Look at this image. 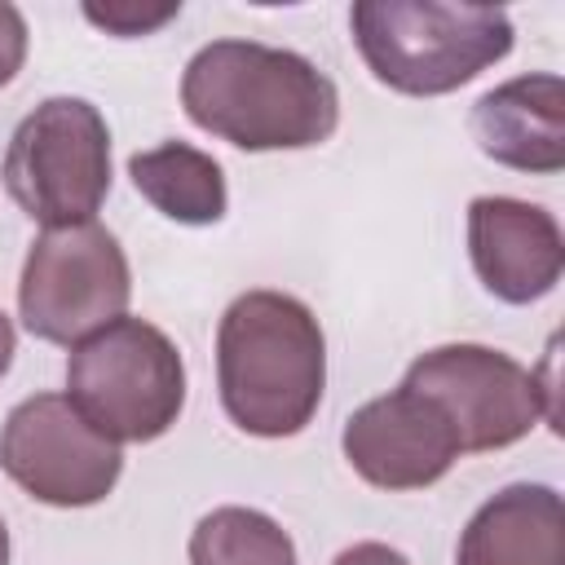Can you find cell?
Segmentation results:
<instances>
[{"mask_svg":"<svg viewBox=\"0 0 565 565\" xmlns=\"http://www.w3.org/2000/svg\"><path fill=\"white\" fill-rule=\"evenodd\" d=\"M181 106L194 128L238 150H309L340 128V93L296 49L260 40H212L181 75Z\"/></svg>","mask_w":565,"mask_h":565,"instance_id":"cell-1","label":"cell"},{"mask_svg":"<svg viewBox=\"0 0 565 565\" xmlns=\"http://www.w3.org/2000/svg\"><path fill=\"white\" fill-rule=\"evenodd\" d=\"M216 388L247 437H296L322 406L327 335L313 309L287 291H243L216 327Z\"/></svg>","mask_w":565,"mask_h":565,"instance_id":"cell-2","label":"cell"},{"mask_svg":"<svg viewBox=\"0 0 565 565\" xmlns=\"http://www.w3.org/2000/svg\"><path fill=\"white\" fill-rule=\"evenodd\" d=\"M366 71L406 97H441L512 53V18L499 4L358 0L349 9Z\"/></svg>","mask_w":565,"mask_h":565,"instance_id":"cell-3","label":"cell"},{"mask_svg":"<svg viewBox=\"0 0 565 565\" xmlns=\"http://www.w3.org/2000/svg\"><path fill=\"white\" fill-rule=\"evenodd\" d=\"M66 402L106 441L163 437L185 406L181 349L146 318H115L66 358Z\"/></svg>","mask_w":565,"mask_h":565,"instance_id":"cell-4","label":"cell"},{"mask_svg":"<svg viewBox=\"0 0 565 565\" xmlns=\"http://www.w3.org/2000/svg\"><path fill=\"white\" fill-rule=\"evenodd\" d=\"M9 199L44 230L84 225L110 194V128L84 97L40 102L4 150Z\"/></svg>","mask_w":565,"mask_h":565,"instance_id":"cell-5","label":"cell"},{"mask_svg":"<svg viewBox=\"0 0 565 565\" xmlns=\"http://www.w3.org/2000/svg\"><path fill=\"white\" fill-rule=\"evenodd\" d=\"M132 300V269L119 238L97 225L44 230L22 260L18 318L35 340L75 349L106 322L124 318Z\"/></svg>","mask_w":565,"mask_h":565,"instance_id":"cell-6","label":"cell"},{"mask_svg":"<svg viewBox=\"0 0 565 565\" xmlns=\"http://www.w3.org/2000/svg\"><path fill=\"white\" fill-rule=\"evenodd\" d=\"M402 384L441 406L463 455L516 446L539 419L552 428L561 419L552 380L490 344H437L406 366Z\"/></svg>","mask_w":565,"mask_h":565,"instance_id":"cell-7","label":"cell"},{"mask_svg":"<svg viewBox=\"0 0 565 565\" xmlns=\"http://www.w3.org/2000/svg\"><path fill=\"white\" fill-rule=\"evenodd\" d=\"M0 468L35 503L93 508L119 486L124 455L79 419L66 393H35L0 428Z\"/></svg>","mask_w":565,"mask_h":565,"instance_id":"cell-8","label":"cell"},{"mask_svg":"<svg viewBox=\"0 0 565 565\" xmlns=\"http://www.w3.org/2000/svg\"><path fill=\"white\" fill-rule=\"evenodd\" d=\"M349 468L375 490H424L441 481L459 450V437L441 406L411 384L362 402L340 433Z\"/></svg>","mask_w":565,"mask_h":565,"instance_id":"cell-9","label":"cell"},{"mask_svg":"<svg viewBox=\"0 0 565 565\" xmlns=\"http://www.w3.org/2000/svg\"><path fill=\"white\" fill-rule=\"evenodd\" d=\"M468 256L494 300L534 305L561 282L565 234L543 203L481 194L468 203Z\"/></svg>","mask_w":565,"mask_h":565,"instance_id":"cell-10","label":"cell"},{"mask_svg":"<svg viewBox=\"0 0 565 565\" xmlns=\"http://www.w3.org/2000/svg\"><path fill=\"white\" fill-rule=\"evenodd\" d=\"M468 128L486 159L512 172L552 177L565 168V79L530 71L481 93Z\"/></svg>","mask_w":565,"mask_h":565,"instance_id":"cell-11","label":"cell"},{"mask_svg":"<svg viewBox=\"0 0 565 565\" xmlns=\"http://www.w3.org/2000/svg\"><path fill=\"white\" fill-rule=\"evenodd\" d=\"M455 565H565V503L543 481H512L463 525Z\"/></svg>","mask_w":565,"mask_h":565,"instance_id":"cell-12","label":"cell"},{"mask_svg":"<svg viewBox=\"0 0 565 565\" xmlns=\"http://www.w3.org/2000/svg\"><path fill=\"white\" fill-rule=\"evenodd\" d=\"M128 177L137 194L177 225H216L230 207L225 168L190 141H159L137 150L128 159Z\"/></svg>","mask_w":565,"mask_h":565,"instance_id":"cell-13","label":"cell"},{"mask_svg":"<svg viewBox=\"0 0 565 565\" xmlns=\"http://www.w3.org/2000/svg\"><path fill=\"white\" fill-rule=\"evenodd\" d=\"M190 565H296V543L269 512L225 503L194 525Z\"/></svg>","mask_w":565,"mask_h":565,"instance_id":"cell-14","label":"cell"},{"mask_svg":"<svg viewBox=\"0 0 565 565\" xmlns=\"http://www.w3.org/2000/svg\"><path fill=\"white\" fill-rule=\"evenodd\" d=\"M181 13V0L172 4H137V0H110V4H84V18L93 26H102L106 35H119V40H137V35H150L159 31L163 22H172Z\"/></svg>","mask_w":565,"mask_h":565,"instance_id":"cell-15","label":"cell"},{"mask_svg":"<svg viewBox=\"0 0 565 565\" xmlns=\"http://www.w3.org/2000/svg\"><path fill=\"white\" fill-rule=\"evenodd\" d=\"M26 18L18 4L0 0V88H9L26 62Z\"/></svg>","mask_w":565,"mask_h":565,"instance_id":"cell-16","label":"cell"},{"mask_svg":"<svg viewBox=\"0 0 565 565\" xmlns=\"http://www.w3.org/2000/svg\"><path fill=\"white\" fill-rule=\"evenodd\" d=\"M331 565H411L397 547H388V543H375V539H366V543H353V547H344Z\"/></svg>","mask_w":565,"mask_h":565,"instance_id":"cell-17","label":"cell"},{"mask_svg":"<svg viewBox=\"0 0 565 565\" xmlns=\"http://www.w3.org/2000/svg\"><path fill=\"white\" fill-rule=\"evenodd\" d=\"M13 353H18V331H13L9 313L0 309V380H4V371L13 366Z\"/></svg>","mask_w":565,"mask_h":565,"instance_id":"cell-18","label":"cell"},{"mask_svg":"<svg viewBox=\"0 0 565 565\" xmlns=\"http://www.w3.org/2000/svg\"><path fill=\"white\" fill-rule=\"evenodd\" d=\"M0 565H9V530H4V516H0Z\"/></svg>","mask_w":565,"mask_h":565,"instance_id":"cell-19","label":"cell"}]
</instances>
